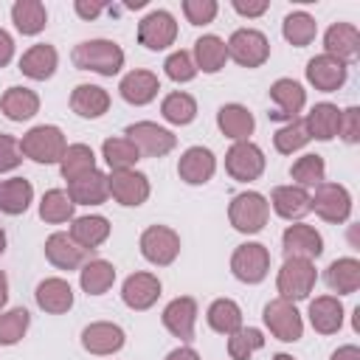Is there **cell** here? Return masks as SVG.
<instances>
[{"label":"cell","instance_id":"6da1fadb","mask_svg":"<svg viewBox=\"0 0 360 360\" xmlns=\"http://www.w3.org/2000/svg\"><path fill=\"white\" fill-rule=\"evenodd\" d=\"M70 62L79 70H90L98 76H115L124 68V51L112 39H84L73 48Z\"/></svg>","mask_w":360,"mask_h":360},{"label":"cell","instance_id":"7a4b0ae2","mask_svg":"<svg viewBox=\"0 0 360 360\" xmlns=\"http://www.w3.org/2000/svg\"><path fill=\"white\" fill-rule=\"evenodd\" d=\"M20 149H22V158L34 160V163H59L65 149H68V141H65V132L53 124H39V127H31L22 138H20Z\"/></svg>","mask_w":360,"mask_h":360},{"label":"cell","instance_id":"3957f363","mask_svg":"<svg viewBox=\"0 0 360 360\" xmlns=\"http://www.w3.org/2000/svg\"><path fill=\"white\" fill-rule=\"evenodd\" d=\"M315 281H318V270L309 259L287 256L276 276V290H278V298L295 304V301H304L315 290Z\"/></svg>","mask_w":360,"mask_h":360},{"label":"cell","instance_id":"277c9868","mask_svg":"<svg viewBox=\"0 0 360 360\" xmlns=\"http://www.w3.org/2000/svg\"><path fill=\"white\" fill-rule=\"evenodd\" d=\"M270 202L259 191H239L228 205V219L239 233H259L267 225Z\"/></svg>","mask_w":360,"mask_h":360},{"label":"cell","instance_id":"5b68a950","mask_svg":"<svg viewBox=\"0 0 360 360\" xmlns=\"http://www.w3.org/2000/svg\"><path fill=\"white\" fill-rule=\"evenodd\" d=\"M262 321L270 329V335L284 340V343H295L304 335V318H301V312L295 309L292 301H284V298L267 301L264 309H262Z\"/></svg>","mask_w":360,"mask_h":360},{"label":"cell","instance_id":"8992f818","mask_svg":"<svg viewBox=\"0 0 360 360\" xmlns=\"http://www.w3.org/2000/svg\"><path fill=\"white\" fill-rule=\"evenodd\" d=\"M124 138L138 149V155L143 158H163L174 149L177 138L174 132H169L166 127H158L155 121H135L124 129Z\"/></svg>","mask_w":360,"mask_h":360},{"label":"cell","instance_id":"52a82bcc","mask_svg":"<svg viewBox=\"0 0 360 360\" xmlns=\"http://www.w3.org/2000/svg\"><path fill=\"white\" fill-rule=\"evenodd\" d=\"M309 211H315L326 222H346L352 217V194L340 183H321L315 186V194H309Z\"/></svg>","mask_w":360,"mask_h":360},{"label":"cell","instance_id":"ba28073f","mask_svg":"<svg viewBox=\"0 0 360 360\" xmlns=\"http://www.w3.org/2000/svg\"><path fill=\"white\" fill-rule=\"evenodd\" d=\"M225 48H228V59H233L242 68H262L270 56V42L256 28H236L225 42Z\"/></svg>","mask_w":360,"mask_h":360},{"label":"cell","instance_id":"9c48e42d","mask_svg":"<svg viewBox=\"0 0 360 360\" xmlns=\"http://www.w3.org/2000/svg\"><path fill=\"white\" fill-rule=\"evenodd\" d=\"M141 256L155 267H169L180 256V236L169 225H149L141 233Z\"/></svg>","mask_w":360,"mask_h":360},{"label":"cell","instance_id":"30bf717a","mask_svg":"<svg viewBox=\"0 0 360 360\" xmlns=\"http://www.w3.org/2000/svg\"><path fill=\"white\" fill-rule=\"evenodd\" d=\"M231 273L242 284H259L270 273V250L262 242H245L231 256Z\"/></svg>","mask_w":360,"mask_h":360},{"label":"cell","instance_id":"8fae6325","mask_svg":"<svg viewBox=\"0 0 360 360\" xmlns=\"http://www.w3.org/2000/svg\"><path fill=\"white\" fill-rule=\"evenodd\" d=\"M264 152L253 143V141H236L228 152H225V172L239 180V183H250L259 180L264 172Z\"/></svg>","mask_w":360,"mask_h":360},{"label":"cell","instance_id":"7c38bea8","mask_svg":"<svg viewBox=\"0 0 360 360\" xmlns=\"http://www.w3.org/2000/svg\"><path fill=\"white\" fill-rule=\"evenodd\" d=\"M110 180V197L118 202V205H127V208H138L149 200V177L143 172H135V169H124V172H110L107 174Z\"/></svg>","mask_w":360,"mask_h":360},{"label":"cell","instance_id":"4fadbf2b","mask_svg":"<svg viewBox=\"0 0 360 360\" xmlns=\"http://www.w3.org/2000/svg\"><path fill=\"white\" fill-rule=\"evenodd\" d=\"M174 39H177V20L166 8H155L138 22V42L149 51H163L174 45Z\"/></svg>","mask_w":360,"mask_h":360},{"label":"cell","instance_id":"5bb4252c","mask_svg":"<svg viewBox=\"0 0 360 360\" xmlns=\"http://www.w3.org/2000/svg\"><path fill=\"white\" fill-rule=\"evenodd\" d=\"M270 98H273V110L270 118L273 121H295L298 112L307 104V90L295 82V79H276L270 84Z\"/></svg>","mask_w":360,"mask_h":360},{"label":"cell","instance_id":"9a60e30c","mask_svg":"<svg viewBox=\"0 0 360 360\" xmlns=\"http://www.w3.org/2000/svg\"><path fill=\"white\" fill-rule=\"evenodd\" d=\"M346 76H349V65L329 53H318L307 62V82L321 93L340 90L346 84Z\"/></svg>","mask_w":360,"mask_h":360},{"label":"cell","instance_id":"2e32d148","mask_svg":"<svg viewBox=\"0 0 360 360\" xmlns=\"http://www.w3.org/2000/svg\"><path fill=\"white\" fill-rule=\"evenodd\" d=\"M127 343V335L118 323L112 321H93L82 329V346L90 352V354H98V357H107V354H115L121 352Z\"/></svg>","mask_w":360,"mask_h":360},{"label":"cell","instance_id":"e0dca14e","mask_svg":"<svg viewBox=\"0 0 360 360\" xmlns=\"http://www.w3.org/2000/svg\"><path fill=\"white\" fill-rule=\"evenodd\" d=\"M281 248H284V256H298V259H318L323 253V236L307 225V222H295V225H287L284 233H281Z\"/></svg>","mask_w":360,"mask_h":360},{"label":"cell","instance_id":"ac0fdd59","mask_svg":"<svg viewBox=\"0 0 360 360\" xmlns=\"http://www.w3.org/2000/svg\"><path fill=\"white\" fill-rule=\"evenodd\" d=\"M214 172H217V158L208 146H188L177 160V174L188 186L208 183L214 177Z\"/></svg>","mask_w":360,"mask_h":360},{"label":"cell","instance_id":"d6986e66","mask_svg":"<svg viewBox=\"0 0 360 360\" xmlns=\"http://www.w3.org/2000/svg\"><path fill=\"white\" fill-rule=\"evenodd\" d=\"M160 278L155 276V273H132V276H127V281H124V287H121V301L129 307V309H135V312H143V309H149L158 298H160Z\"/></svg>","mask_w":360,"mask_h":360},{"label":"cell","instance_id":"ffe728a7","mask_svg":"<svg viewBox=\"0 0 360 360\" xmlns=\"http://www.w3.org/2000/svg\"><path fill=\"white\" fill-rule=\"evenodd\" d=\"M160 321H163V326L174 338H180L183 343H188L194 338V326H197V301L188 298V295H180V298L169 301L163 307Z\"/></svg>","mask_w":360,"mask_h":360},{"label":"cell","instance_id":"44dd1931","mask_svg":"<svg viewBox=\"0 0 360 360\" xmlns=\"http://www.w3.org/2000/svg\"><path fill=\"white\" fill-rule=\"evenodd\" d=\"M323 53H329V56H335V59H340V62H354L357 59V53H360V31H357V25H352V22H332L329 28H326V34H323Z\"/></svg>","mask_w":360,"mask_h":360},{"label":"cell","instance_id":"7402d4cb","mask_svg":"<svg viewBox=\"0 0 360 360\" xmlns=\"http://www.w3.org/2000/svg\"><path fill=\"white\" fill-rule=\"evenodd\" d=\"M158 90H160L158 73L143 70V68H141V70H129V73L121 79V84H118L121 98H124L127 104H132V107H143V104L155 101Z\"/></svg>","mask_w":360,"mask_h":360},{"label":"cell","instance_id":"603a6c76","mask_svg":"<svg viewBox=\"0 0 360 360\" xmlns=\"http://www.w3.org/2000/svg\"><path fill=\"white\" fill-rule=\"evenodd\" d=\"M87 253L90 250H84L82 245H76L70 239V233H65V231H56V233H51L45 239V259L53 267H59V270H76L87 259Z\"/></svg>","mask_w":360,"mask_h":360},{"label":"cell","instance_id":"cb8c5ba5","mask_svg":"<svg viewBox=\"0 0 360 360\" xmlns=\"http://www.w3.org/2000/svg\"><path fill=\"white\" fill-rule=\"evenodd\" d=\"M68 194L73 200V205H101L110 197V180L104 172L93 169L76 180L68 183Z\"/></svg>","mask_w":360,"mask_h":360},{"label":"cell","instance_id":"d4e9b609","mask_svg":"<svg viewBox=\"0 0 360 360\" xmlns=\"http://www.w3.org/2000/svg\"><path fill=\"white\" fill-rule=\"evenodd\" d=\"M267 202L281 219H290V222H298L301 217L309 214V191L301 186H276Z\"/></svg>","mask_w":360,"mask_h":360},{"label":"cell","instance_id":"484cf974","mask_svg":"<svg viewBox=\"0 0 360 360\" xmlns=\"http://www.w3.org/2000/svg\"><path fill=\"white\" fill-rule=\"evenodd\" d=\"M56 65H59V53H56V48L48 45V42H37V45H31V48L20 56V70H22V76H28V79H34V82L51 79V76L56 73Z\"/></svg>","mask_w":360,"mask_h":360},{"label":"cell","instance_id":"4316f807","mask_svg":"<svg viewBox=\"0 0 360 360\" xmlns=\"http://www.w3.org/2000/svg\"><path fill=\"white\" fill-rule=\"evenodd\" d=\"M217 127L225 138H231L236 143V141H250V135L256 129V121H253V112L245 104H222L219 112H217Z\"/></svg>","mask_w":360,"mask_h":360},{"label":"cell","instance_id":"83f0119b","mask_svg":"<svg viewBox=\"0 0 360 360\" xmlns=\"http://www.w3.org/2000/svg\"><path fill=\"white\" fill-rule=\"evenodd\" d=\"M34 298H37V307L42 309V312H48V315H62V312H68L70 307H73V287L65 281V278H42L39 284H37V292H34Z\"/></svg>","mask_w":360,"mask_h":360},{"label":"cell","instance_id":"f1b7e54d","mask_svg":"<svg viewBox=\"0 0 360 360\" xmlns=\"http://www.w3.org/2000/svg\"><path fill=\"white\" fill-rule=\"evenodd\" d=\"M309 323L318 335H335L343 326V304L338 295H318L309 301Z\"/></svg>","mask_w":360,"mask_h":360},{"label":"cell","instance_id":"f546056e","mask_svg":"<svg viewBox=\"0 0 360 360\" xmlns=\"http://www.w3.org/2000/svg\"><path fill=\"white\" fill-rule=\"evenodd\" d=\"M70 110L82 118H101L110 110V93L98 84H76L70 93Z\"/></svg>","mask_w":360,"mask_h":360},{"label":"cell","instance_id":"4dcf8cb0","mask_svg":"<svg viewBox=\"0 0 360 360\" xmlns=\"http://www.w3.org/2000/svg\"><path fill=\"white\" fill-rule=\"evenodd\" d=\"M110 236V219L101 214H87V217H76L70 225V239L76 245H82L84 250H96L98 245H104Z\"/></svg>","mask_w":360,"mask_h":360},{"label":"cell","instance_id":"1f68e13d","mask_svg":"<svg viewBox=\"0 0 360 360\" xmlns=\"http://www.w3.org/2000/svg\"><path fill=\"white\" fill-rule=\"evenodd\" d=\"M34 202V186L25 177L0 180V211L8 217H20Z\"/></svg>","mask_w":360,"mask_h":360},{"label":"cell","instance_id":"d6a6232c","mask_svg":"<svg viewBox=\"0 0 360 360\" xmlns=\"http://www.w3.org/2000/svg\"><path fill=\"white\" fill-rule=\"evenodd\" d=\"M0 110L8 121H28L39 112V96L31 87H8L0 98Z\"/></svg>","mask_w":360,"mask_h":360},{"label":"cell","instance_id":"836d02e7","mask_svg":"<svg viewBox=\"0 0 360 360\" xmlns=\"http://www.w3.org/2000/svg\"><path fill=\"white\" fill-rule=\"evenodd\" d=\"M323 278H326V284H329L332 292H338V295H352V292H357V287H360V262H357L354 256L335 259V262L326 267Z\"/></svg>","mask_w":360,"mask_h":360},{"label":"cell","instance_id":"e575fe53","mask_svg":"<svg viewBox=\"0 0 360 360\" xmlns=\"http://www.w3.org/2000/svg\"><path fill=\"white\" fill-rule=\"evenodd\" d=\"M194 65L197 70L202 73H219L228 62V48H225V39H219L217 34H202L197 42H194Z\"/></svg>","mask_w":360,"mask_h":360},{"label":"cell","instance_id":"d590c367","mask_svg":"<svg viewBox=\"0 0 360 360\" xmlns=\"http://www.w3.org/2000/svg\"><path fill=\"white\" fill-rule=\"evenodd\" d=\"M338 124H340V110L338 104H329V101H321L315 104L307 118H304V127L309 132V141H332L338 135Z\"/></svg>","mask_w":360,"mask_h":360},{"label":"cell","instance_id":"8d00e7d4","mask_svg":"<svg viewBox=\"0 0 360 360\" xmlns=\"http://www.w3.org/2000/svg\"><path fill=\"white\" fill-rule=\"evenodd\" d=\"M79 284L87 295H104L115 284V267L107 259H90L79 270Z\"/></svg>","mask_w":360,"mask_h":360},{"label":"cell","instance_id":"74e56055","mask_svg":"<svg viewBox=\"0 0 360 360\" xmlns=\"http://www.w3.org/2000/svg\"><path fill=\"white\" fill-rule=\"evenodd\" d=\"M11 20H14V28L20 34L34 37L48 25V11L39 0H17L11 6Z\"/></svg>","mask_w":360,"mask_h":360},{"label":"cell","instance_id":"f35d334b","mask_svg":"<svg viewBox=\"0 0 360 360\" xmlns=\"http://www.w3.org/2000/svg\"><path fill=\"white\" fill-rule=\"evenodd\" d=\"M205 321H208V326H211L214 332H219V335H233L236 329H242V309H239V304L231 301V298H217V301L208 307Z\"/></svg>","mask_w":360,"mask_h":360},{"label":"cell","instance_id":"ab89813d","mask_svg":"<svg viewBox=\"0 0 360 360\" xmlns=\"http://www.w3.org/2000/svg\"><path fill=\"white\" fill-rule=\"evenodd\" d=\"M73 200L65 188H48L39 200V219L59 225V222H73Z\"/></svg>","mask_w":360,"mask_h":360},{"label":"cell","instance_id":"60d3db41","mask_svg":"<svg viewBox=\"0 0 360 360\" xmlns=\"http://www.w3.org/2000/svg\"><path fill=\"white\" fill-rule=\"evenodd\" d=\"M160 115L174 127H186V124H191L197 118V101H194V96H188L183 90H174V93L163 96Z\"/></svg>","mask_w":360,"mask_h":360},{"label":"cell","instance_id":"b9f144b4","mask_svg":"<svg viewBox=\"0 0 360 360\" xmlns=\"http://www.w3.org/2000/svg\"><path fill=\"white\" fill-rule=\"evenodd\" d=\"M93 169H96V155H93V149H90L87 143H68V149H65V155H62V160H59L62 177L70 183V180H76V177L93 172Z\"/></svg>","mask_w":360,"mask_h":360},{"label":"cell","instance_id":"7bdbcfd3","mask_svg":"<svg viewBox=\"0 0 360 360\" xmlns=\"http://www.w3.org/2000/svg\"><path fill=\"white\" fill-rule=\"evenodd\" d=\"M281 34H284V39H287L290 45L304 48V45H309V42L315 39L318 22H315V17L307 14V11H290V14L284 17V22H281Z\"/></svg>","mask_w":360,"mask_h":360},{"label":"cell","instance_id":"ee69618b","mask_svg":"<svg viewBox=\"0 0 360 360\" xmlns=\"http://www.w3.org/2000/svg\"><path fill=\"white\" fill-rule=\"evenodd\" d=\"M101 158L110 166V172H124V169H135V163L141 160L138 149L127 141V138H107L101 143Z\"/></svg>","mask_w":360,"mask_h":360},{"label":"cell","instance_id":"f6af8a7d","mask_svg":"<svg viewBox=\"0 0 360 360\" xmlns=\"http://www.w3.org/2000/svg\"><path fill=\"white\" fill-rule=\"evenodd\" d=\"M290 177L301 188H315V186H321L326 180V163H323L321 155H301L290 166Z\"/></svg>","mask_w":360,"mask_h":360},{"label":"cell","instance_id":"bcb514c9","mask_svg":"<svg viewBox=\"0 0 360 360\" xmlns=\"http://www.w3.org/2000/svg\"><path fill=\"white\" fill-rule=\"evenodd\" d=\"M264 346V335L256 326H242L233 335H228V354L231 360H250Z\"/></svg>","mask_w":360,"mask_h":360},{"label":"cell","instance_id":"7dc6e473","mask_svg":"<svg viewBox=\"0 0 360 360\" xmlns=\"http://www.w3.org/2000/svg\"><path fill=\"white\" fill-rule=\"evenodd\" d=\"M28 323H31V315L25 307H14V309L0 312V346L20 343L28 332Z\"/></svg>","mask_w":360,"mask_h":360},{"label":"cell","instance_id":"c3c4849f","mask_svg":"<svg viewBox=\"0 0 360 360\" xmlns=\"http://www.w3.org/2000/svg\"><path fill=\"white\" fill-rule=\"evenodd\" d=\"M307 143H309V132H307V127H304V118H295V121L278 127L276 135H273V146H276V152H281V155H292V152L304 149Z\"/></svg>","mask_w":360,"mask_h":360},{"label":"cell","instance_id":"681fc988","mask_svg":"<svg viewBox=\"0 0 360 360\" xmlns=\"http://www.w3.org/2000/svg\"><path fill=\"white\" fill-rule=\"evenodd\" d=\"M163 70H166V76H169L172 82H177V84H186V82H191V79L197 76V65H194L191 53H188V51H183V48L166 56Z\"/></svg>","mask_w":360,"mask_h":360},{"label":"cell","instance_id":"f907efd6","mask_svg":"<svg viewBox=\"0 0 360 360\" xmlns=\"http://www.w3.org/2000/svg\"><path fill=\"white\" fill-rule=\"evenodd\" d=\"M217 11H219L217 0H183V14H186V20L191 25H208V22H214Z\"/></svg>","mask_w":360,"mask_h":360},{"label":"cell","instance_id":"816d5d0a","mask_svg":"<svg viewBox=\"0 0 360 360\" xmlns=\"http://www.w3.org/2000/svg\"><path fill=\"white\" fill-rule=\"evenodd\" d=\"M20 163H22L20 141H17L14 135L0 132V174H3V172H14Z\"/></svg>","mask_w":360,"mask_h":360},{"label":"cell","instance_id":"f5cc1de1","mask_svg":"<svg viewBox=\"0 0 360 360\" xmlns=\"http://www.w3.org/2000/svg\"><path fill=\"white\" fill-rule=\"evenodd\" d=\"M338 135H340L346 143H357V141H360V110H357V107H346V110H340Z\"/></svg>","mask_w":360,"mask_h":360},{"label":"cell","instance_id":"db71d44e","mask_svg":"<svg viewBox=\"0 0 360 360\" xmlns=\"http://www.w3.org/2000/svg\"><path fill=\"white\" fill-rule=\"evenodd\" d=\"M267 0H233V11L236 14H242V17H262L264 11H267Z\"/></svg>","mask_w":360,"mask_h":360},{"label":"cell","instance_id":"11a10c76","mask_svg":"<svg viewBox=\"0 0 360 360\" xmlns=\"http://www.w3.org/2000/svg\"><path fill=\"white\" fill-rule=\"evenodd\" d=\"M73 8H76V14H79L82 20H96V17L104 11V3H87V0H76V3H73Z\"/></svg>","mask_w":360,"mask_h":360},{"label":"cell","instance_id":"9f6ffc18","mask_svg":"<svg viewBox=\"0 0 360 360\" xmlns=\"http://www.w3.org/2000/svg\"><path fill=\"white\" fill-rule=\"evenodd\" d=\"M11 56H14V39L8 31L0 28V68H6L11 62Z\"/></svg>","mask_w":360,"mask_h":360},{"label":"cell","instance_id":"6f0895ef","mask_svg":"<svg viewBox=\"0 0 360 360\" xmlns=\"http://www.w3.org/2000/svg\"><path fill=\"white\" fill-rule=\"evenodd\" d=\"M332 360H360V349L354 343H346L338 352H332Z\"/></svg>","mask_w":360,"mask_h":360},{"label":"cell","instance_id":"680465c9","mask_svg":"<svg viewBox=\"0 0 360 360\" xmlns=\"http://www.w3.org/2000/svg\"><path fill=\"white\" fill-rule=\"evenodd\" d=\"M166 360H200V354L191 349V346H177L166 354Z\"/></svg>","mask_w":360,"mask_h":360},{"label":"cell","instance_id":"91938a15","mask_svg":"<svg viewBox=\"0 0 360 360\" xmlns=\"http://www.w3.org/2000/svg\"><path fill=\"white\" fill-rule=\"evenodd\" d=\"M6 301H8V278H6V273L0 270V312H3Z\"/></svg>","mask_w":360,"mask_h":360},{"label":"cell","instance_id":"94428289","mask_svg":"<svg viewBox=\"0 0 360 360\" xmlns=\"http://www.w3.org/2000/svg\"><path fill=\"white\" fill-rule=\"evenodd\" d=\"M3 253H6V231L0 228V256H3Z\"/></svg>","mask_w":360,"mask_h":360},{"label":"cell","instance_id":"6125c7cd","mask_svg":"<svg viewBox=\"0 0 360 360\" xmlns=\"http://www.w3.org/2000/svg\"><path fill=\"white\" fill-rule=\"evenodd\" d=\"M273 360H295V357H292V354H287V352H278Z\"/></svg>","mask_w":360,"mask_h":360}]
</instances>
